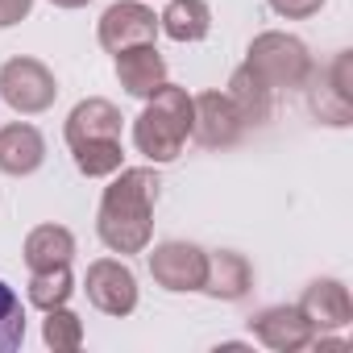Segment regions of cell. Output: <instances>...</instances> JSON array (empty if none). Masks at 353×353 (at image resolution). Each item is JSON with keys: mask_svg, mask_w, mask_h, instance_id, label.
Returning <instances> with one entry per match:
<instances>
[{"mask_svg": "<svg viewBox=\"0 0 353 353\" xmlns=\"http://www.w3.org/2000/svg\"><path fill=\"white\" fill-rule=\"evenodd\" d=\"M154 166H121L117 179L100 196L96 233L112 254H145L154 237V200H158Z\"/></svg>", "mask_w": 353, "mask_h": 353, "instance_id": "1", "label": "cell"}, {"mask_svg": "<svg viewBox=\"0 0 353 353\" xmlns=\"http://www.w3.org/2000/svg\"><path fill=\"white\" fill-rule=\"evenodd\" d=\"M188 137H192V96L188 88L162 83L133 121V145L154 166H166L183 154Z\"/></svg>", "mask_w": 353, "mask_h": 353, "instance_id": "2", "label": "cell"}, {"mask_svg": "<svg viewBox=\"0 0 353 353\" xmlns=\"http://www.w3.org/2000/svg\"><path fill=\"white\" fill-rule=\"evenodd\" d=\"M245 67L270 88V92H287V88H303L307 71H312V54L295 34H279L266 30L250 42L245 50Z\"/></svg>", "mask_w": 353, "mask_h": 353, "instance_id": "3", "label": "cell"}, {"mask_svg": "<svg viewBox=\"0 0 353 353\" xmlns=\"http://www.w3.org/2000/svg\"><path fill=\"white\" fill-rule=\"evenodd\" d=\"M0 100L21 117H38L59 100V83L38 59H9L0 67Z\"/></svg>", "mask_w": 353, "mask_h": 353, "instance_id": "4", "label": "cell"}, {"mask_svg": "<svg viewBox=\"0 0 353 353\" xmlns=\"http://www.w3.org/2000/svg\"><path fill=\"white\" fill-rule=\"evenodd\" d=\"M307 108L324 125H349L353 121V92H349V50H341L324 71H307Z\"/></svg>", "mask_w": 353, "mask_h": 353, "instance_id": "5", "label": "cell"}, {"mask_svg": "<svg viewBox=\"0 0 353 353\" xmlns=\"http://www.w3.org/2000/svg\"><path fill=\"white\" fill-rule=\"evenodd\" d=\"M150 274L162 291H200L208 274V254L192 241H162L150 254Z\"/></svg>", "mask_w": 353, "mask_h": 353, "instance_id": "6", "label": "cell"}, {"mask_svg": "<svg viewBox=\"0 0 353 353\" xmlns=\"http://www.w3.org/2000/svg\"><path fill=\"white\" fill-rule=\"evenodd\" d=\"M83 291L92 299L96 312L104 316H129L137 307V279L125 262L117 258H96L88 266V279H83Z\"/></svg>", "mask_w": 353, "mask_h": 353, "instance_id": "7", "label": "cell"}, {"mask_svg": "<svg viewBox=\"0 0 353 353\" xmlns=\"http://www.w3.org/2000/svg\"><path fill=\"white\" fill-rule=\"evenodd\" d=\"M96 38H100V46L108 54H117V50L154 42L158 38V17H154V9L141 5V0H117V5L104 9V17L96 26Z\"/></svg>", "mask_w": 353, "mask_h": 353, "instance_id": "8", "label": "cell"}, {"mask_svg": "<svg viewBox=\"0 0 353 353\" xmlns=\"http://www.w3.org/2000/svg\"><path fill=\"white\" fill-rule=\"evenodd\" d=\"M245 133V121L237 117V108L229 104L225 92H200L192 96V137L208 150H225L237 145Z\"/></svg>", "mask_w": 353, "mask_h": 353, "instance_id": "9", "label": "cell"}, {"mask_svg": "<svg viewBox=\"0 0 353 353\" xmlns=\"http://www.w3.org/2000/svg\"><path fill=\"white\" fill-rule=\"evenodd\" d=\"M250 332H254L266 349H274V353H299V349H307L312 336H316L312 320H307L295 303L262 307V312L250 320Z\"/></svg>", "mask_w": 353, "mask_h": 353, "instance_id": "10", "label": "cell"}, {"mask_svg": "<svg viewBox=\"0 0 353 353\" xmlns=\"http://www.w3.org/2000/svg\"><path fill=\"white\" fill-rule=\"evenodd\" d=\"M316 332H332V328H345L353 320V299H349V287L341 279H316L303 287L299 303H295Z\"/></svg>", "mask_w": 353, "mask_h": 353, "instance_id": "11", "label": "cell"}, {"mask_svg": "<svg viewBox=\"0 0 353 353\" xmlns=\"http://www.w3.org/2000/svg\"><path fill=\"white\" fill-rule=\"evenodd\" d=\"M121 108L92 96V100H79L63 125V137L67 145H88V141H121Z\"/></svg>", "mask_w": 353, "mask_h": 353, "instance_id": "12", "label": "cell"}, {"mask_svg": "<svg viewBox=\"0 0 353 353\" xmlns=\"http://www.w3.org/2000/svg\"><path fill=\"white\" fill-rule=\"evenodd\" d=\"M117 79L129 96L137 100H150L162 83H166V59L158 54L154 42H141V46H129V50H117Z\"/></svg>", "mask_w": 353, "mask_h": 353, "instance_id": "13", "label": "cell"}, {"mask_svg": "<svg viewBox=\"0 0 353 353\" xmlns=\"http://www.w3.org/2000/svg\"><path fill=\"white\" fill-rule=\"evenodd\" d=\"M46 162V137L26 125V121H13L0 129V170L21 179V174H34L38 166Z\"/></svg>", "mask_w": 353, "mask_h": 353, "instance_id": "14", "label": "cell"}, {"mask_svg": "<svg viewBox=\"0 0 353 353\" xmlns=\"http://www.w3.org/2000/svg\"><path fill=\"white\" fill-rule=\"evenodd\" d=\"M250 287H254V270H250V262H245L241 254H233V250L208 254V274H204V287H200L204 295L233 303V299H241Z\"/></svg>", "mask_w": 353, "mask_h": 353, "instance_id": "15", "label": "cell"}, {"mask_svg": "<svg viewBox=\"0 0 353 353\" xmlns=\"http://www.w3.org/2000/svg\"><path fill=\"white\" fill-rule=\"evenodd\" d=\"M225 96H229V104L237 108V117H241L245 125H262V121H270V112H274V92H270L245 63L229 75Z\"/></svg>", "mask_w": 353, "mask_h": 353, "instance_id": "16", "label": "cell"}, {"mask_svg": "<svg viewBox=\"0 0 353 353\" xmlns=\"http://www.w3.org/2000/svg\"><path fill=\"white\" fill-rule=\"evenodd\" d=\"M158 30L174 42H204L212 34V9L204 0H170L158 17Z\"/></svg>", "mask_w": 353, "mask_h": 353, "instance_id": "17", "label": "cell"}, {"mask_svg": "<svg viewBox=\"0 0 353 353\" xmlns=\"http://www.w3.org/2000/svg\"><path fill=\"white\" fill-rule=\"evenodd\" d=\"M75 258V237L63 225H38L26 237V266L46 270V266H71Z\"/></svg>", "mask_w": 353, "mask_h": 353, "instance_id": "18", "label": "cell"}, {"mask_svg": "<svg viewBox=\"0 0 353 353\" xmlns=\"http://www.w3.org/2000/svg\"><path fill=\"white\" fill-rule=\"evenodd\" d=\"M30 303L50 312V307H63L71 295H75V279H71V266H46V270H30Z\"/></svg>", "mask_w": 353, "mask_h": 353, "instance_id": "19", "label": "cell"}, {"mask_svg": "<svg viewBox=\"0 0 353 353\" xmlns=\"http://www.w3.org/2000/svg\"><path fill=\"white\" fill-rule=\"evenodd\" d=\"M71 158L88 179H108V174L121 170L125 150H121V141H88V145H71Z\"/></svg>", "mask_w": 353, "mask_h": 353, "instance_id": "20", "label": "cell"}, {"mask_svg": "<svg viewBox=\"0 0 353 353\" xmlns=\"http://www.w3.org/2000/svg\"><path fill=\"white\" fill-rule=\"evenodd\" d=\"M42 341L54 349V353H71L83 345V320L63 303V307H50L46 320H42Z\"/></svg>", "mask_w": 353, "mask_h": 353, "instance_id": "21", "label": "cell"}, {"mask_svg": "<svg viewBox=\"0 0 353 353\" xmlns=\"http://www.w3.org/2000/svg\"><path fill=\"white\" fill-rule=\"evenodd\" d=\"M26 341V307L17 299V291L0 279V353H13Z\"/></svg>", "mask_w": 353, "mask_h": 353, "instance_id": "22", "label": "cell"}, {"mask_svg": "<svg viewBox=\"0 0 353 353\" xmlns=\"http://www.w3.org/2000/svg\"><path fill=\"white\" fill-rule=\"evenodd\" d=\"M270 9L287 21H303V17H316L324 9V0H270Z\"/></svg>", "mask_w": 353, "mask_h": 353, "instance_id": "23", "label": "cell"}, {"mask_svg": "<svg viewBox=\"0 0 353 353\" xmlns=\"http://www.w3.org/2000/svg\"><path fill=\"white\" fill-rule=\"evenodd\" d=\"M34 9V0H0V30H9L17 21H26Z\"/></svg>", "mask_w": 353, "mask_h": 353, "instance_id": "24", "label": "cell"}, {"mask_svg": "<svg viewBox=\"0 0 353 353\" xmlns=\"http://www.w3.org/2000/svg\"><path fill=\"white\" fill-rule=\"evenodd\" d=\"M54 9H83V5H92V0H50Z\"/></svg>", "mask_w": 353, "mask_h": 353, "instance_id": "25", "label": "cell"}]
</instances>
